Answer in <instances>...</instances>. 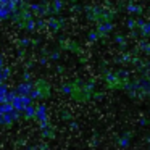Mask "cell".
I'll return each instance as SVG.
<instances>
[{
    "mask_svg": "<svg viewBox=\"0 0 150 150\" xmlns=\"http://www.w3.org/2000/svg\"><path fill=\"white\" fill-rule=\"evenodd\" d=\"M34 116L37 118V121L40 123V126H47V107L45 105H39L36 108V115Z\"/></svg>",
    "mask_w": 150,
    "mask_h": 150,
    "instance_id": "6da1fadb",
    "label": "cell"
},
{
    "mask_svg": "<svg viewBox=\"0 0 150 150\" xmlns=\"http://www.w3.org/2000/svg\"><path fill=\"white\" fill-rule=\"evenodd\" d=\"M31 91H33V86L29 82H23L16 87V94H21V95H29Z\"/></svg>",
    "mask_w": 150,
    "mask_h": 150,
    "instance_id": "7a4b0ae2",
    "label": "cell"
},
{
    "mask_svg": "<svg viewBox=\"0 0 150 150\" xmlns=\"http://www.w3.org/2000/svg\"><path fill=\"white\" fill-rule=\"evenodd\" d=\"M21 111H24V118H28V120L34 118V115H36V108H34L31 103H29V105H26V107H24Z\"/></svg>",
    "mask_w": 150,
    "mask_h": 150,
    "instance_id": "3957f363",
    "label": "cell"
},
{
    "mask_svg": "<svg viewBox=\"0 0 150 150\" xmlns=\"http://www.w3.org/2000/svg\"><path fill=\"white\" fill-rule=\"evenodd\" d=\"M111 24L110 23H103V24H100V28H98V33H102V34H105V33H108V31H111Z\"/></svg>",
    "mask_w": 150,
    "mask_h": 150,
    "instance_id": "277c9868",
    "label": "cell"
},
{
    "mask_svg": "<svg viewBox=\"0 0 150 150\" xmlns=\"http://www.w3.org/2000/svg\"><path fill=\"white\" fill-rule=\"evenodd\" d=\"M89 39H91V40H95V39H97V34H95V33H92L91 36H89Z\"/></svg>",
    "mask_w": 150,
    "mask_h": 150,
    "instance_id": "5b68a950",
    "label": "cell"
}]
</instances>
